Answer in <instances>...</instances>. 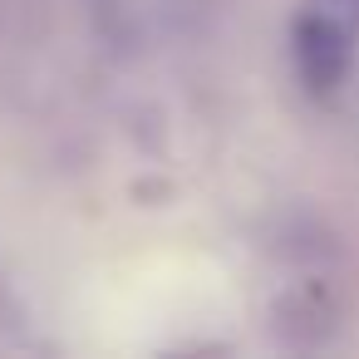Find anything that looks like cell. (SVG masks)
Listing matches in <instances>:
<instances>
[{
	"label": "cell",
	"mask_w": 359,
	"mask_h": 359,
	"mask_svg": "<svg viewBox=\"0 0 359 359\" xmlns=\"http://www.w3.org/2000/svg\"><path fill=\"white\" fill-rule=\"evenodd\" d=\"M305 11L320 15V20H330L349 40H359V0H305Z\"/></svg>",
	"instance_id": "2"
},
{
	"label": "cell",
	"mask_w": 359,
	"mask_h": 359,
	"mask_svg": "<svg viewBox=\"0 0 359 359\" xmlns=\"http://www.w3.org/2000/svg\"><path fill=\"white\" fill-rule=\"evenodd\" d=\"M290 50H295V69L305 79L310 94H334L349 74V60H354V40L344 30H334L330 20L300 11L295 25H290Z\"/></svg>",
	"instance_id": "1"
}]
</instances>
